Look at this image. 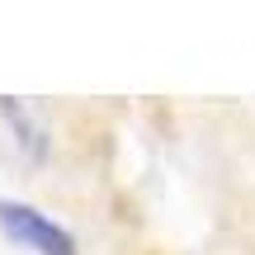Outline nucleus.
Wrapping results in <instances>:
<instances>
[{"label": "nucleus", "instance_id": "2", "mask_svg": "<svg viewBox=\"0 0 255 255\" xmlns=\"http://www.w3.org/2000/svg\"><path fill=\"white\" fill-rule=\"evenodd\" d=\"M0 114H5V119L14 123V132H19V142L28 146V156H43V132H38L33 114H28L24 104H19V100H9V95H5V100H0Z\"/></svg>", "mask_w": 255, "mask_h": 255}, {"label": "nucleus", "instance_id": "1", "mask_svg": "<svg viewBox=\"0 0 255 255\" xmlns=\"http://www.w3.org/2000/svg\"><path fill=\"white\" fill-rule=\"evenodd\" d=\"M0 227H5V237L19 241L24 251H38V255H76V237H71V232L57 227L47 213L28 208V203L0 199Z\"/></svg>", "mask_w": 255, "mask_h": 255}]
</instances>
